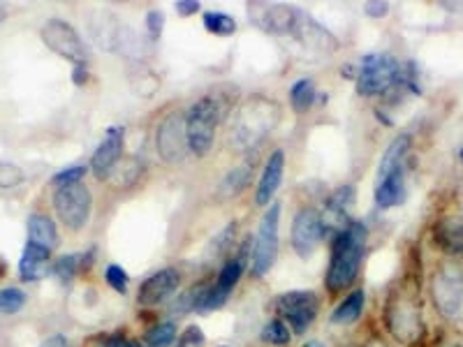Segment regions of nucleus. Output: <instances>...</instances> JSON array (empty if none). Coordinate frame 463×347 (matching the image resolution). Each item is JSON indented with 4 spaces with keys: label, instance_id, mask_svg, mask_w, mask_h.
I'll list each match as a JSON object with an SVG mask.
<instances>
[{
    "label": "nucleus",
    "instance_id": "nucleus-1",
    "mask_svg": "<svg viewBox=\"0 0 463 347\" xmlns=\"http://www.w3.org/2000/svg\"><path fill=\"white\" fill-rule=\"evenodd\" d=\"M366 239H369V230L364 222H347L341 231L336 234L332 243V259H329V268H326L325 283L329 292H343L345 287L357 280L359 268H362L364 248H366Z\"/></svg>",
    "mask_w": 463,
    "mask_h": 347
},
{
    "label": "nucleus",
    "instance_id": "nucleus-2",
    "mask_svg": "<svg viewBox=\"0 0 463 347\" xmlns=\"http://www.w3.org/2000/svg\"><path fill=\"white\" fill-rule=\"evenodd\" d=\"M227 102L221 100V95H204L185 114V135H188V148L197 155H206L216 139V127L225 116Z\"/></svg>",
    "mask_w": 463,
    "mask_h": 347
},
{
    "label": "nucleus",
    "instance_id": "nucleus-3",
    "mask_svg": "<svg viewBox=\"0 0 463 347\" xmlns=\"http://www.w3.org/2000/svg\"><path fill=\"white\" fill-rule=\"evenodd\" d=\"M280 109L276 102L267 98H253L237 111L232 123V137L239 146H253L262 135H267L279 123Z\"/></svg>",
    "mask_w": 463,
    "mask_h": 347
},
{
    "label": "nucleus",
    "instance_id": "nucleus-4",
    "mask_svg": "<svg viewBox=\"0 0 463 347\" xmlns=\"http://www.w3.org/2000/svg\"><path fill=\"white\" fill-rule=\"evenodd\" d=\"M431 295L438 313L445 320L463 324V264H442L433 276Z\"/></svg>",
    "mask_w": 463,
    "mask_h": 347
},
{
    "label": "nucleus",
    "instance_id": "nucleus-5",
    "mask_svg": "<svg viewBox=\"0 0 463 347\" xmlns=\"http://www.w3.org/2000/svg\"><path fill=\"white\" fill-rule=\"evenodd\" d=\"M401 77V63L390 53H369L362 58L357 72V93L373 98V95H383L399 84Z\"/></svg>",
    "mask_w": 463,
    "mask_h": 347
},
{
    "label": "nucleus",
    "instance_id": "nucleus-6",
    "mask_svg": "<svg viewBox=\"0 0 463 347\" xmlns=\"http://www.w3.org/2000/svg\"><path fill=\"white\" fill-rule=\"evenodd\" d=\"M384 324H387L392 336L399 342H405V345H415L427 332L417 304L411 296L403 295L390 296V301L384 305Z\"/></svg>",
    "mask_w": 463,
    "mask_h": 347
},
{
    "label": "nucleus",
    "instance_id": "nucleus-7",
    "mask_svg": "<svg viewBox=\"0 0 463 347\" xmlns=\"http://www.w3.org/2000/svg\"><path fill=\"white\" fill-rule=\"evenodd\" d=\"M279 222H280V204H269L267 213L260 222L258 237L253 241V258H250V274L255 278L264 276L274 268L279 258Z\"/></svg>",
    "mask_w": 463,
    "mask_h": 347
},
{
    "label": "nucleus",
    "instance_id": "nucleus-8",
    "mask_svg": "<svg viewBox=\"0 0 463 347\" xmlns=\"http://www.w3.org/2000/svg\"><path fill=\"white\" fill-rule=\"evenodd\" d=\"M53 209L68 230H84L93 209V195L84 183L61 185L53 192Z\"/></svg>",
    "mask_w": 463,
    "mask_h": 347
},
{
    "label": "nucleus",
    "instance_id": "nucleus-9",
    "mask_svg": "<svg viewBox=\"0 0 463 347\" xmlns=\"http://www.w3.org/2000/svg\"><path fill=\"white\" fill-rule=\"evenodd\" d=\"M317 305H320V301H317L316 292H311V289H295V292L276 296L274 308L297 336H304L313 326V322H316Z\"/></svg>",
    "mask_w": 463,
    "mask_h": 347
},
{
    "label": "nucleus",
    "instance_id": "nucleus-10",
    "mask_svg": "<svg viewBox=\"0 0 463 347\" xmlns=\"http://www.w3.org/2000/svg\"><path fill=\"white\" fill-rule=\"evenodd\" d=\"M250 243L253 241L248 239L241 246V250H239L232 259H227L225 267H222L221 274H218L216 283L211 285L209 292H206L204 304H202L200 311H218V308H222V305L227 304V299H230L234 287H237L239 280H241L243 271H246L248 255H250Z\"/></svg>",
    "mask_w": 463,
    "mask_h": 347
},
{
    "label": "nucleus",
    "instance_id": "nucleus-11",
    "mask_svg": "<svg viewBox=\"0 0 463 347\" xmlns=\"http://www.w3.org/2000/svg\"><path fill=\"white\" fill-rule=\"evenodd\" d=\"M156 148L165 163H181L188 153V135H185V116L181 111H172L160 121L156 130Z\"/></svg>",
    "mask_w": 463,
    "mask_h": 347
},
{
    "label": "nucleus",
    "instance_id": "nucleus-12",
    "mask_svg": "<svg viewBox=\"0 0 463 347\" xmlns=\"http://www.w3.org/2000/svg\"><path fill=\"white\" fill-rule=\"evenodd\" d=\"M43 40L53 53L68 58L74 65H84L89 61L84 42H81L80 33L74 31L63 19H52L43 26Z\"/></svg>",
    "mask_w": 463,
    "mask_h": 347
},
{
    "label": "nucleus",
    "instance_id": "nucleus-13",
    "mask_svg": "<svg viewBox=\"0 0 463 347\" xmlns=\"http://www.w3.org/2000/svg\"><path fill=\"white\" fill-rule=\"evenodd\" d=\"M325 225H322V216L316 209H301L292 220V248L301 259H308L317 248H320L322 239H325Z\"/></svg>",
    "mask_w": 463,
    "mask_h": 347
},
{
    "label": "nucleus",
    "instance_id": "nucleus-14",
    "mask_svg": "<svg viewBox=\"0 0 463 347\" xmlns=\"http://www.w3.org/2000/svg\"><path fill=\"white\" fill-rule=\"evenodd\" d=\"M181 283V274L174 267H165L156 274L148 276L137 289V304L144 305V308H153V305L163 304L169 296L176 292Z\"/></svg>",
    "mask_w": 463,
    "mask_h": 347
},
{
    "label": "nucleus",
    "instance_id": "nucleus-15",
    "mask_svg": "<svg viewBox=\"0 0 463 347\" xmlns=\"http://www.w3.org/2000/svg\"><path fill=\"white\" fill-rule=\"evenodd\" d=\"M123 144H126V130L123 127H109L102 137L100 146L95 148L90 158V169L98 179H107L116 169L123 155Z\"/></svg>",
    "mask_w": 463,
    "mask_h": 347
},
{
    "label": "nucleus",
    "instance_id": "nucleus-16",
    "mask_svg": "<svg viewBox=\"0 0 463 347\" xmlns=\"http://www.w3.org/2000/svg\"><path fill=\"white\" fill-rule=\"evenodd\" d=\"M255 19L264 31L274 33V35H292L297 22H299V12L288 5H262L255 7Z\"/></svg>",
    "mask_w": 463,
    "mask_h": 347
},
{
    "label": "nucleus",
    "instance_id": "nucleus-17",
    "mask_svg": "<svg viewBox=\"0 0 463 347\" xmlns=\"http://www.w3.org/2000/svg\"><path fill=\"white\" fill-rule=\"evenodd\" d=\"M283 172H285V153L274 151L269 155L267 164H264V172H262V179H260L258 185V192H255V202L258 206H269L274 195L279 192L280 188V181H283Z\"/></svg>",
    "mask_w": 463,
    "mask_h": 347
},
{
    "label": "nucleus",
    "instance_id": "nucleus-18",
    "mask_svg": "<svg viewBox=\"0 0 463 347\" xmlns=\"http://www.w3.org/2000/svg\"><path fill=\"white\" fill-rule=\"evenodd\" d=\"M292 35H295L299 42H304L306 47L316 49V52L332 53V52H336V49H338L336 37H334L329 31H325L320 23H316L313 19H308V16L299 14V22H297Z\"/></svg>",
    "mask_w": 463,
    "mask_h": 347
},
{
    "label": "nucleus",
    "instance_id": "nucleus-19",
    "mask_svg": "<svg viewBox=\"0 0 463 347\" xmlns=\"http://www.w3.org/2000/svg\"><path fill=\"white\" fill-rule=\"evenodd\" d=\"M433 243L449 255H463V218L448 216L433 225Z\"/></svg>",
    "mask_w": 463,
    "mask_h": 347
},
{
    "label": "nucleus",
    "instance_id": "nucleus-20",
    "mask_svg": "<svg viewBox=\"0 0 463 347\" xmlns=\"http://www.w3.org/2000/svg\"><path fill=\"white\" fill-rule=\"evenodd\" d=\"M49 259H52V250H47L43 246H35V243H26L22 259H19V278L24 283H37V280L47 274Z\"/></svg>",
    "mask_w": 463,
    "mask_h": 347
},
{
    "label": "nucleus",
    "instance_id": "nucleus-21",
    "mask_svg": "<svg viewBox=\"0 0 463 347\" xmlns=\"http://www.w3.org/2000/svg\"><path fill=\"white\" fill-rule=\"evenodd\" d=\"M403 185H405V167L394 169V172L384 174L383 179L375 183V204L380 209H390L403 200Z\"/></svg>",
    "mask_w": 463,
    "mask_h": 347
},
{
    "label": "nucleus",
    "instance_id": "nucleus-22",
    "mask_svg": "<svg viewBox=\"0 0 463 347\" xmlns=\"http://www.w3.org/2000/svg\"><path fill=\"white\" fill-rule=\"evenodd\" d=\"M90 35H93L95 44L102 47L105 52L118 47V35H121V26L116 22V16L111 12H98L95 19L90 22Z\"/></svg>",
    "mask_w": 463,
    "mask_h": 347
},
{
    "label": "nucleus",
    "instance_id": "nucleus-23",
    "mask_svg": "<svg viewBox=\"0 0 463 347\" xmlns=\"http://www.w3.org/2000/svg\"><path fill=\"white\" fill-rule=\"evenodd\" d=\"M28 243L43 246L47 250H53L58 246V231L52 218L43 216V213H33L28 218Z\"/></svg>",
    "mask_w": 463,
    "mask_h": 347
},
{
    "label": "nucleus",
    "instance_id": "nucleus-24",
    "mask_svg": "<svg viewBox=\"0 0 463 347\" xmlns=\"http://www.w3.org/2000/svg\"><path fill=\"white\" fill-rule=\"evenodd\" d=\"M364 304H366V292L364 289H354L341 304L334 308L332 313V324H353L362 317Z\"/></svg>",
    "mask_w": 463,
    "mask_h": 347
},
{
    "label": "nucleus",
    "instance_id": "nucleus-25",
    "mask_svg": "<svg viewBox=\"0 0 463 347\" xmlns=\"http://www.w3.org/2000/svg\"><path fill=\"white\" fill-rule=\"evenodd\" d=\"M411 144H412L411 135H399V137L387 146L383 160H380L378 179H383L384 174L394 172V169L405 167V155H408V151H411Z\"/></svg>",
    "mask_w": 463,
    "mask_h": 347
},
{
    "label": "nucleus",
    "instance_id": "nucleus-26",
    "mask_svg": "<svg viewBox=\"0 0 463 347\" xmlns=\"http://www.w3.org/2000/svg\"><path fill=\"white\" fill-rule=\"evenodd\" d=\"M253 179V163H243L237 169H232L221 183V195L222 197H237L241 195L246 185Z\"/></svg>",
    "mask_w": 463,
    "mask_h": 347
},
{
    "label": "nucleus",
    "instance_id": "nucleus-27",
    "mask_svg": "<svg viewBox=\"0 0 463 347\" xmlns=\"http://www.w3.org/2000/svg\"><path fill=\"white\" fill-rule=\"evenodd\" d=\"M209 292V285L200 283V285H193L179 296V299L174 301L172 305V313H190V311H200L202 304H204V296Z\"/></svg>",
    "mask_w": 463,
    "mask_h": 347
},
{
    "label": "nucleus",
    "instance_id": "nucleus-28",
    "mask_svg": "<svg viewBox=\"0 0 463 347\" xmlns=\"http://www.w3.org/2000/svg\"><path fill=\"white\" fill-rule=\"evenodd\" d=\"M176 324L174 322H158L153 324L146 333H144V342L146 347H169L176 341Z\"/></svg>",
    "mask_w": 463,
    "mask_h": 347
},
{
    "label": "nucleus",
    "instance_id": "nucleus-29",
    "mask_svg": "<svg viewBox=\"0 0 463 347\" xmlns=\"http://www.w3.org/2000/svg\"><path fill=\"white\" fill-rule=\"evenodd\" d=\"M353 200H354L353 185H343V188H338L336 192L329 197V202H326V216L334 218V220H343V218H345V211L350 209V204H353Z\"/></svg>",
    "mask_w": 463,
    "mask_h": 347
},
{
    "label": "nucleus",
    "instance_id": "nucleus-30",
    "mask_svg": "<svg viewBox=\"0 0 463 347\" xmlns=\"http://www.w3.org/2000/svg\"><path fill=\"white\" fill-rule=\"evenodd\" d=\"M234 237H237V222H227L225 230H221L216 237L211 239L209 248H206V259H218L227 255V250L234 243Z\"/></svg>",
    "mask_w": 463,
    "mask_h": 347
},
{
    "label": "nucleus",
    "instance_id": "nucleus-31",
    "mask_svg": "<svg viewBox=\"0 0 463 347\" xmlns=\"http://www.w3.org/2000/svg\"><path fill=\"white\" fill-rule=\"evenodd\" d=\"M316 84L311 80H299L292 90H289V102L295 107V111H306L311 109V105L316 102Z\"/></svg>",
    "mask_w": 463,
    "mask_h": 347
},
{
    "label": "nucleus",
    "instance_id": "nucleus-32",
    "mask_svg": "<svg viewBox=\"0 0 463 347\" xmlns=\"http://www.w3.org/2000/svg\"><path fill=\"white\" fill-rule=\"evenodd\" d=\"M260 338H262V342H267V345L285 347L292 341V332H289V326L285 324L283 320H271L262 326Z\"/></svg>",
    "mask_w": 463,
    "mask_h": 347
},
{
    "label": "nucleus",
    "instance_id": "nucleus-33",
    "mask_svg": "<svg viewBox=\"0 0 463 347\" xmlns=\"http://www.w3.org/2000/svg\"><path fill=\"white\" fill-rule=\"evenodd\" d=\"M204 28L213 35H232L237 31V22L225 12H204Z\"/></svg>",
    "mask_w": 463,
    "mask_h": 347
},
{
    "label": "nucleus",
    "instance_id": "nucleus-34",
    "mask_svg": "<svg viewBox=\"0 0 463 347\" xmlns=\"http://www.w3.org/2000/svg\"><path fill=\"white\" fill-rule=\"evenodd\" d=\"M81 268V255H63L53 262L52 271L61 283H72L74 276L80 274Z\"/></svg>",
    "mask_w": 463,
    "mask_h": 347
},
{
    "label": "nucleus",
    "instance_id": "nucleus-35",
    "mask_svg": "<svg viewBox=\"0 0 463 347\" xmlns=\"http://www.w3.org/2000/svg\"><path fill=\"white\" fill-rule=\"evenodd\" d=\"M26 305V295L19 287H3L0 289V313L14 315Z\"/></svg>",
    "mask_w": 463,
    "mask_h": 347
},
{
    "label": "nucleus",
    "instance_id": "nucleus-36",
    "mask_svg": "<svg viewBox=\"0 0 463 347\" xmlns=\"http://www.w3.org/2000/svg\"><path fill=\"white\" fill-rule=\"evenodd\" d=\"M111 174H114V181L118 185H132L139 179V174H142V164L137 163V158H128L121 167L114 169Z\"/></svg>",
    "mask_w": 463,
    "mask_h": 347
},
{
    "label": "nucleus",
    "instance_id": "nucleus-37",
    "mask_svg": "<svg viewBox=\"0 0 463 347\" xmlns=\"http://www.w3.org/2000/svg\"><path fill=\"white\" fill-rule=\"evenodd\" d=\"M105 280L114 292H118V295H126L128 285H130V276H128L126 268H121L118 264H109V267H107Z\"/></svg>",
    "mask_w": 463,
    "mask_h": 347
},
{
    "label": "nucleus",
    "instance_id": "nucleus-38",
    "mask_svg": "<svg viewBox=\"0 0 463 347\" xmlns=\"http://www.w3.org/2000/svg\"><path fill=\"white\" fill-rule=\"evenodd\" d=\"M26 181V174L16 164L0 163V190H12L16 185H22Z\"/></svg>",
    "mask_w": 463,
    "mask_h": 347
},
{
    "label": "nucleus",
    "instance_id": "nucleus-39",
    "mask_svg": "<svg viewBox=\"0 0 463 347\" xmlns=\"http://www.w3.org/2000/svg\"><path fill=\"white\" fill-rule=\"evenodd\" d=\"M84 176H86L84 164H74V167H68V169H63V172H58L52 181L58 185V188H61V185L81 183V179H84Z\"/></svg>",
    "mask_w": 463,
    "mask_h": 347
},
{
    "label": "nucleus",
    "instance_id": "nucleus-40",
    "mask_svg": "<svg viewBox=\"0 0 463 347\" xmlns=\"http://www.w3.org/2000/svg\"><path fill=\"white\" fill-rule=\"evenodd\" d=\"M204 332H202L200 326H188V329H185V333L184 336H181V341H179V345L181 347H202L204 345Z\"/></svg>",
    "mask_w": 463,
    "mask_h": 347
},
{
    "label": "nucleus",
    "instance_id": "nucleus-41",
    "mask_svg": "<svg viewBox=\"0 0 463 347\" xmlns=\"http://www.w3.org/2000/svg\"><path fill=\"white\" fill-rule=\"evenodd\" d=\"M163 26H165V14L160 10H151L146 14V28H148V35L156 40V37H160V33H163Z\"/></svg>",
    "mask_w": 463,
    "mask_h": 347
},
{
    "label": "nucleus",
    "instance_id": "nucleus-42",
    "mask_svg": "<svg viewBox=\"0 0 463 347\" xmlns=\"http://www.w3.org/2000/svg\"><path fill=\"white\" fill-rule=\"evenodd\" d=\"M98 347H142V345L135 341H130V338H126V336H109V338H105V341H100V345Z\"/></svg>",
    "mask_w": 463,
    "mask_h": 347
},
{
    "label": "nucleus",
    "instance_id": "nucleus-43",
    "mask_svg": "<svg viewBox=\"0 0 463 347\" xmlns=\"http://www.w3.org/2000/svg\"><path fill=\"white\" fill-rule=\"evenodd\" d=\"M364 12H366L369 16L380 19V16H384L387 12H390V5H387V3H378V0H371V3H366V5H364Z\"/></svg>",
    "mask_w": 463,
    "mask_h": 347
},
{
    "label": "nucleus",
    "instance_id": "nucleus-44",
    "mask_svg": "<svg viewBox=\"0 0 463 347\" xmlns=\"http://www.w3.org/2000/svg\"><path fill=\"white\" fill-rule=\"evenodd\" d=\"M197 10H200V3H195V0H179V3H176V12H179L181 16L195 14Z\"/></svg>",
    "mask_w": 463,
    "mask_h": 347
},
{
    "label": "nucleus",
    "instance_id": "nucleus-45",
    "mask_svg": "<svg viewBox=\"0 0 463 347\" xmlns=\"http://www.w3.org/2000/svg\"><path fill=\"white\" fill-rule=\"evenodd\" d=\"M40 347H72V345H70L68 338L61 336V333H56V336L47 338V341H44Z\"/></svg>",
    "mask_w": 463,
    "mask_h": 347
},
{
    "label": "nucleus",
    "instance_id": "nucleus-46",
    "mask_svg": "<svg viewBox=\"0 0 463 347\" xmlns=\"http://www.w3.org/2000/svg\"><path fill=\"white\" fill-rule=\"evenodd\" d=\"M89 72H86L84 65H74V84H84Z\"/></svg>",
    "mask_w": 463,
    "mask_h": 347
},
{
    "label": "nucleus",
    "instance_id": "nucleus-47",
    "mask_svg": "<svg viewBox=\"0 0 463 347\" xmlns=\"http://www.w3.org/2000/svg\"><path fill=\"white\" fill-rule=\"evenodd\" d=\"M304 347H325V342H320V341H308V342H304Z\"/></svg>",
    "mask_w": 463,
    "mask_h": 347
},
{
    "label": "nucleus",
    "instance_id": "nucleus-48",
    "mask_svg": "<svg viewBox=\"0 0 463 347\" xmlns=\"http://www.w3.org/2000/svg\"><path fill=\"white\" fill-rule=\"evenodd\" d=\"M5 16H7V10H5V5H0V23L5 22Z\"/></svg>",
    "mask_w": 463,
    "mask_h": 347
},
{
    "label": "nucleus",
    "instance_id": "nucleus-49",
    "mask_svg": "<svg viewBox=\"0 0 463 347\" xmlns=\"http://www.w3.org/2000/svg\"><path fill=\"white\" fill-rule=\"evenodd\" d=\"M458 158H461V160H463V148H461V151H458Z\"/></svg>",
    "mask_w": 463,
    "mask_h": 347
},
{
    "label": "nucleus",
    "instance_id": "nucleus-50",
    "mask_svg": "<svg viewBox=\"0 0 463 347\" xmlns=\"http://www.w3.org/2000/svg\"><path fill=\"white\" fill-rule=\"evenodd\" d=\"M221 347H227V345H221Z\"/></svg>",
    "mask_w": 463,
    "mask_h": 347
},
{
    "label": "nucleus",
    "instance_id": "nucleus-51",
    "mask_svg": "<svg viewBox=\"0 0 463 347\" xmlns=\"http://www.w3.org/2000/svg\"><path fill=\"white\" fill-rule=\"evenodd\" d=\"M179 347H181V345H179Z\"/></svg>",
    "mask_w": 463,
    "mask_h": 347
}]
</instances>
